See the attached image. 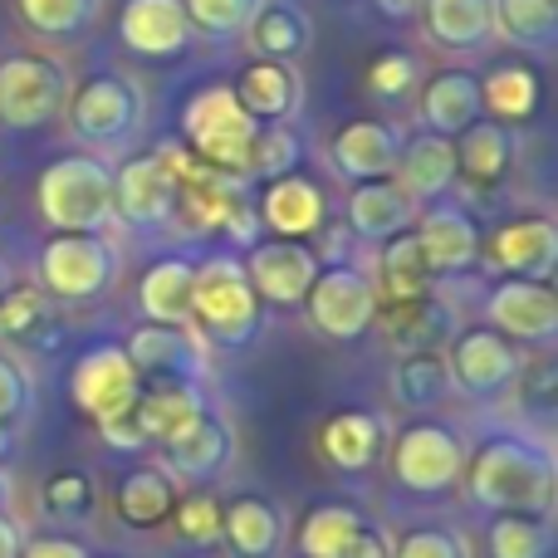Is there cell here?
Returning <instances> with one entry per match:
<instances>
[{"mask_svg":"<svg viewBox=\"0 0 558 558\" xmlns=\"http://www.w3.org/2000/svg\"><path fill=\"white\" fill-rule=\"evenodd\" d=\"M39 505H45L54 520H84V514L94 510V475L74 471V465L45 475V485H39Z\"/></svg>","mask_w":558,"mask_h":558,"instance_id":"7bdbcfd3","label":"cell"},{"mask_svg":"<svg viewBox=\"0 0 558 558\" xmlns=\"http://www.w3.org/2000/svg\"><path fill=\"white\" fill-rule=\"evenodd\" d=\"M118 275V251L104 235H78L59 231L39 251V289L54 304H88L98 299Z\"/></svg>","mask_w":558,"mask_h":558,"instance_id":"5b68a950","label":"cell"},{"mask_svg":"<svg viewBox=\"0 0 558 558\" xmlns=\"http://www.w3.org/2000/svg\"><path fill=\"white\" fill-rule=\"evenodd\" d=\"M495 29L520 49H549L558 29V0H490Z\"/></svg>","mask_w":558,"mask_h":558,"instance_id":"ab89813d","label":"cell"},{"mask_svg":"<svg viewBox=\"0 0 558 558\" xmlns=\"http://www.w3.org/2000/svg\"><path fill=\"white\" fill-rule=\"evenodd\" d=\"M0 338L15 348H29V353L59 348L54 299L39 284H5V294H0Z\"/></svg>","mask_w":558,"mask_h":558,"instance_id":"484cf974","label":"cell"},{"mask_svg":"<svg viewBox=\"0 0 558 558\" xmlns=\"http://www.w3.org/2000/svg\"><path fill=\"white\" fill-rule=\"evenodd\" d=\"M294 549L304 558H387L392 544H387L383 524H373L363 510L343 500H324L299 520Z\"/></svg>","mask_w":558,"mask_h":558,"instance_id":"30bf717a","label":"cell"},{"mask_svg":"<svg viewBox=\"0 0 558 558\" xmlns=\"http://www.w3.org/2000/svg\"><path fill=\"white\" fill-rule=\"evenodd\" d=\"M29 407V383L5 353H0V422H20Z\"/></svg>","mask_w":558,"mask_h":558,"instance_id":"f907efd6","label":"cell"},{"mask_svg":"<svg viewBox=\"0 0 558 558\" xmlns=\"http://www.w3.org/2000/svg\"><path fill=\"white\" fill-rule=\"evenodd\" d=\"M221 539L235 558H270L284 544V520L265 495H235L221 514Z\"/></svg>","mask_w":558,"mask_h":558,"instance_id":"836d02e7","label":"cell"},{"mask_svg":"<svg viewBox=\"0 0 558 558\" xmlns=\"http://www.w3.org/2000/svg\"><path fill=\"white\" fill-rule=\"evenodd\" d=\"M260 133L251 113L241 108L231 84H206L186 98L182 108V137L206 167L226 177H251V143Z\"/></svg>","mask_w":558,"mask_h":558,"instance_id":"3957f363","label":"cell"},{"mask_svg":"<svg viewBox=\"0 0 558 558\" xmlns=\"http://www.w3.org/2000/svg\"><path fill=\"white\" fill-rule=\"evenodd\" d=\"M98 426V436H104V446L108 451H123V456H137V451H147V432H143V422H137V402L133 407H123V412H113V416H104V422H94Z\"/></svg>","mask_w":558,"mask_h":558,"instance_id":"681fc988","label":"cell"},{"mask_svg":"<svg viewBox=\"0 0 558 558\" xmlns=\"http://www.w3.org/2000/svg\"><path fill=\"white\" fill-rule=\"evenodd\" d=\"M202 412H206V397L186 377H157L153 387L137 392V422H143L153 446H167L172 436H182Z\"/></svg>","mask_w":558,"mask_h":558,"instance_id":"4316f807","label":"cell"},{"mask_svg":"<svg viewBox=\"0 0 558 558\" xmlns=\"http://www.w3.org/2000/svg\"><path fill=\"white\" fill-rule=\"evenodd\" d=\"M318 255L304 241H255L251 260H245V279H251L255 299L275 308H294L304 304L308 284L318 279Z\"/></svg>","mask_w":558,"mask_h":558,"instance_id":"4fadbf2b","label":"cell"},{"mask_svg":"<svg viewBox=\"0 0 558 558\" xmlns=\"http://www.w3.org/2000/svg\"><path fill=\"white\" fill-rule=\"evenodd\" d=\"M373 5H383L387 15H407V10H412L416 0H373Z\"/></svg>","mask_w":558,"mask_h":558,"instance_id":"11a10c76","label":"cell"},{"mask_svg":"<svg viewBox=\"0 0 558 558\" xmlns=\"http://www.w3.org/2000/svg\"><path fill=\"white\" fill-rule=\"evenodd\" d=\"M554 530L544 514H495L490 524V558H549Z\"/></svg>","mask_w":558,"mask_h":558,"instance_id":"60d3db41","label":"cell"},{"mask_svg":"<svg viewBox=\"0 0 558 558\" xmlns=\"http://www.w3.org/2000/svg\"><path fill=\"white\" fill-rule=\"evenodd\" d=\"M245 29H251L255 54L279 59V64H294V59L308 49V39H314V20H308L299 5H289V0H265Z\"/></svg>","mask_w":558,"mask_h":558,"instance_id":"f35d334b","label":"cell"},{"mask_svg":"<svg viewBox=\"0 0 558 558\" xmlns=\"http://www.w3.org/2000/svg\"><path fill=\"white\" fill-rule=\"evenodd\" d=\"M299 157H304V143H299L294 128L260 123V133H255V143H251V177H265V182L289 177L299 167Z\"/></svg>","mask_w":558,"mask_h":558,"instance_id":"b9f144b4","label":"cell"},{"mask_svg":"<svg viewBox=\"0 0 558 558\" xmlns=\"http://www.w3.org/2000/svg\"><path fill=\"white\" fill-rule=\"evenodd\" d=\"M412 235L422 245L432 275H465L481 265V231H475L471 211L456 202H426L422 216H412Z\"/></svg>","mask_w":558,"mask_h":558,"instance_id":"2e32d148","label":"cell"},{"mask_svg":"<svg viewBox=\"0 0 558 558\" xmlns=\"http://www.w3.org/2000/svg\"><path fill=\"white\" fill-rule=\"evenodd\" d=\"M260 5L265 0H182L192 29H206V35H241Z\"/></svg>","mask_w":558,"mask_h":558,"instance_id":"bcb514c9","label":"cell"},{"mask_svg":"<svg viewBox=\"0 0 558 558\" xmlns=\"http://www.w3.org/2000/svg\"><path fill=\"white\" fill-rule=\"evenodd\" d=\"M231 88L255 123H289L299 98H304L294 64H279V59H251Z\"/></svg>","mask_w":558,"mask_h":558,"instance_id":"d4e9b609","label":"cell"},{"mask_svg":"<svg viewBox=\"0 0 558 558\" xmlns=\"http://www.w3.org/2000/svg\"><path fill=\"white\" fill-rule=\"evenodd\" d=\"M422 118H426V133L461 137L471 123H481V78L461 74V69L436 74L422 88Z\"/></svg>","mask_w":558,"mask_h":558,"instance_id":"1f68e13d","label":"cell"},{"mask_svg":"<svg viewBox=\"0 0 558 558\" xmlns=\"http://www.w3.org/2000/svg\"><path fill=\"white\" fill-rule=\"evenodd\" d=\"M544 104V84L530 64L510 59V64H495L481 84V113H490V123H530Z\"/></svg>","mask_w":558,"mask_h":558,"instance_id":"d590c367","label":"cell"},{"mask_svg":"<svg viewBox=\"0 0 558 558\" xmlns=\"http://www.w3.org/2000/svg\"><path fill=\"white\" fill-rule=\"evenodd\" d=\"M446 367H451V387H461V392L500 397L505 387H514V377H520L524 353L505 333H495L490 324H481V328H461V333L451 338Z\"/></svg>","mask_w":558,"mask_h":558,"instance_id":"8fae6325","label":"cell"},{"mask_svg":"<svg viewBox=\"0 0 558 558\" xmlns=\"http://www.w3.org/2000/svg\"><path fill=\"white\" fill-rule=\"evenodd\" d=\"M5 284H10V279H5V270H0V294H5Z\"/></svg>","mask_w":558,"mask_h":558,"instance_id":"680465c9","label":"cell"},{"mask_svg":"<svg viewBox=\"0 0 558 558\" xmlns=\"http://www.w3.org/2000/svg\"><path fill=\"white\" fill-rule=\"evenodd\" d=\"M387 392L397 407L407 412H432L446 402L451 392V367H446L441 348H426V353H397V367L387 377Z\"/></svg>","mask_w":558,"mask_h":558,"instance_id":"8d00e7d4","label":"cell"},{"mask_svg":"<svg viewBox=\"0 0 558 558\" xmlns=\"http://www.w3.org/2000/svg\"><path fill=\"white\" fill-rule=\"evenodd\" d=\"M426 35L441 49H481L495 35L490 0H426L422 5Z\"/></svg>","mask_w":558,"mask_h":558,"instance_id":"74e56055","label":"cell"},{"mask_svg":"<svg viewBox=\"0 0 558 558\" xmlns=\"http://www.w3.org/2000/svg\"><path fill=\"white\" fill-rule=\"evenodd\" d=\"M35 202H39V216L54 231L98 235L113 221V172L94 153L54 157L35 182Z\"/></svg>","mask_w":558,"mask_h":558,"instance_id":"7a4b0ae2","label":"cell"},{"mask_svg":"<svg viewBox=\"0 0 558 558\" xmlns=\"http://www.w3.org/2000/svg\"><path fill=\"white\" fill-rule=\"evenodd\" d=\"M137 392H143V377L128 363L123 343H94L69 367V397H74V407L88 422H104V416L133 407Z\"/></svg>","mask_w":558,"mask_h":558,"instance_id":"9c48e42d","label":"cell"},{"mask_svg":"<svg viewBox=\"0 0 558 558\" xmlns=\"http://www.w3.org/2000/svg\"><path fill=\"white\" fill-rule=\"evenodd\" d=\"M221 231H226V235H231V241H235V245H255V241H260V216H255V206H251V202H245V196H241V202H235V206H231V211H226Z\"/></svg>","mask_w":558,"mask_h":558,"instance_id":"f5cc1de1","label":"cell"},{"mask_svg":"<svg viewBox=\"0 0 558 558\" xmlns=\"http://www.w3.org/2000/svg\"><path fill=\"white\" fill-rule=\"evenodd\" d=\"M162 451H167V465H162V471L172 475V481L202 485V481H216V475L231 465L235 436H231V426H226V416H216L211 407H206V412L196 416V422L186 426L182 436H172Z\"/></svg>","mask_w":558,"mask_h":558,"instance_id":"44dd1931","label":"cell"},{"mask_svg":"<svg viewBox=\"0 0 558 558\" xmlns=\"http://www.w3.org/2000/svg\"><path fill=\"white\" fill-rule=\"evenodd\" d=\"M465 441L446 422H412L392 441V481L412 495H441L461 481Z\"/></svg>","mask_w":558,"mask_h":558,"instance_id":"52a82bcc","label":"cell"},{"mask_svg":"<svg viewBox=\"0 0 558 558\" xmlns=\"http://www.w3.org/2000/svg\"><path fill=\"white\" fill-rule=\"evenodd\" d=\"M383 324L387 343L397 353H426V348H446V338L456 333V318L446 304H436L432 294L426 299H407V304H377V318Z\"/></svg>","mask_w":558,"mask_h":558,"instance_id":"f546056e","label":"cell"},{"mask_svg":"<svg viewBox=\"0 0 558 558\" xmlns=\"http://www.w3.org/2000/svg\"><path fill=\"white\" fill-rule=\"evenodd\" d=\"M113 216L133 231H167L177 216V186L153 153L128 157L113 172Z\"/></svg>","mask_w":558,"mask_h":558,"instance_id":"9a60e30c","label":"cell"},{"mask_svg":"<svg viewBox=\"0 0 558 558\" xmlns=\"http://www.w3.org/2000/svg\"><path fill=\"white\" fill-rule=\"evenodd\" d=\"M20 20L39 35H78L94 20L98 0H15Z\"/></svg>","mask_w":558,"mask_h":558,"instance_id":"ee69618b","label":"cell"},{"mask_svg":"<svg viewBox=\"0 0 558 558\" xmlns=\"http://www.w3.org/2000/svg\"><path fill=\"white\" fill-rule=\"evenodd\" d=\"M5 451H10V422H0V461H5Z\"/></svg>","mask_w":558,"mask_h":558,"instance_id":"6f0895ef","label":"cell"},{"mask_svg":"<svg viewBox=\"0 0 558 558\" xmlns=\"http://www.w3.org/2000/svg\"><path fill=\"white\" fill-rule=\"evenodd\" d=\"M481 255H490L495 270L510 279H549L558 260V231L549 216H520V221H505L490 245H481Z\"/></svg>","mask_w":558,"mask_h":558,"instance_id":"d6986e66","label":"cell"},{"mask_svg":"<svg viewBox=\"0 0 558 558\" xmlns=\"http://www.w3.org/2000/svg\"><path fill=\"white\" fill-rule=\"evenodd\" d=\"M192 284H196V265L182 255L147 265V275L137 279V308L147 314V324H167V328H186L192 324Z\"/></svg>","mask_w":558,"mask_h":558,"instance_id":"4dcf8cb0","label":"cell"},{"mask_svg":"<svg viewBox=\"0 0 558 558\" xmlns=\"http://www.w3.org/2000/svg\"><path fill=\"white\" fill-rule=\"evenodd\" d=\"M69 104V69L49 54H5L0 59V123L45 128Z\"/></svg>","mask_w":558,"mask_h":558,"instance_id":"8992f818","label":"cell"},{"mask_svg":"<svg viewBox=\"0 0 558 558\" xmlns=\"http://www.w3.org/2000/svg\"><path fill=\"white\" fill-rule=\"evenodd\" d=\"M397 153H402V137L392 133L377 118H353V123L338 128L333 137V167L348 182H377V177H392Z\"/></svg>","mask_w":558,"mask_h":558,"instance_id":"7402d4cb","label":"cell"},{"mask_svg":"<svg viewBox=\"0 0 558 558\" xmlns=\"http://www.w3.org/2000/svg\"><path fill=\"white\" fill-rule=\"evenodd\" d=\"M177 481L162 465H133L128 475H118L113 485V514L128 530H157V524L172 520L177 510Z\"/></svg>","mask_w":558,"mask_h":558,"instance_id":"83f0119b","label":"cell"},{"mask_svg":"<svg viewBox=\"0 0 558 558\" xmlns=\"http://www.w3.org/2000/svg\"><path fill=\"white\" fill-rule=\"evenodd\" d=\"M192 328L206 343H221V348H241L260 333V299H255L241 260L211 255V260L196 265Z\"/></svg>","mask_w":558,"mask_h":558,"instance_id":"277c9868","label":"cell"},{"mask_svg":"<svg viewBox=\"0 0 558 558\" xmlns=\"http://www.w3.org/2000/svg\"><path fill=\"white\" fill-rule=\"evenodd\" d=\"M465 495L490 514H544L554 500V461L520 436H490L465 456Z\"/></svg>","mask_w":558,"mask_h":558,"instance_id":"6da1fadb","label":"cell"},{"mask_svg":"<svg viewBox=\"0 0 558 558\" xmlns=\"http://www.w3.org/2000/svg\"><path fill=\"white\" fill-rule=\"evenodd\" d=\"M318 451L333 471L357 475V471H373L377 456L387 451V426L383 416L373 412H333L324 426H318Z\"/></svg>","mask_w":558,"mask_h":558,"instance_id":"cb8c5ba5","label":"cell"},{"mask_svg":"<svg viewBox=\"0 0 558 558\" xmlns=\"http://www.w3.org/2000/svg\"><path fill=\"white\" fill-rule=\"evenodd\" d=\"M192 20L182 0H128L118 15V39L143 59H172L192 45Z\"/></svg>","mask_w":558,"mask_h":558,"instance_id":"ffe728a7","label":"cell"},{"mask_svg":"<svg viewBox=\"0 0 558 558\" xmlns=\"http://www.w3.org/2000/svg\"><path fill=\"white\" fill-rule=\"evenodd\" d=\"M5 505H10V475L0 471V514H5Z\"/></svg>","mask_w":558,"mask_h":558,"instance_id":"9f6ffc18","label":"cell"},{"mask_svg":"<svg viewBox=\"0 0 558 558\" xmlns=\"http://www.w3.org/2000/svg\"><path fill=\"white\" fill-rule=\"evenodd\" d=\"M304 314L324 338L353 343L377 318V289H373V279L363 270H353V265H328V270H318V279L308 284Z\"/></svg>","mask_w":558,"mask_h":558,"instance_id":"ba28073f","label":"cell"},{"mask_svg":"<svg viewBox=\"0 0 558 558\" xmlns=\"http://www.w3.org/2000/svg\"><path fill=\"white\" fill-rule=\"evenodd\" d=\"M123 353L137 367V377H153V383L157 377H186V383H196L206 373V338L192 324L186 328L143 324V328H133Z\"/></svg>","mask_w":558,"mask_h":558,"instance_id":"e0dca14e","label":"cell"},{"mask_svg":"<svg viewBox=\"0 0 558 558\" xmlns=\"http://www.w3.org/2000/svg\"><path fill=\"white\" fill-rule=\"evenodd\" d=\"M412 216L416 202L392 182V177H377V182H357L353 196H348V231L357 241H392V235L412 231Z\"/></svg>","mask_w":558,"mask_h":558,"instance_id":"603a6c76","label":"cell"},{"mask_svg":"<svg viewBox=\"0 0 558 558\" xmlns=\"http://www.w3.org/2000/svg\"><path fill=\"white\" fill-rule=\"evenodd\" d=\"M255 216H260L265 231H275V241H308V235L324 231L328 202H324V192H318V182L289 172V177L265 182Z\"/></svg>","mask_w":558,"mask_h":558,"instance_id":"ac0fdd59","label":"cell"},{"mask_svg":"<svg viewBox=\"0 0 558 558\" xmlns=\"http://www.w3.org/2000/svg\"><path fill=\"white\" fill-rule=\"evenodd\" d=\"M20 558H88V544L69 539V534H39V539L20 544Z\"/></svg>","mask_w":558,"mask_h":558,"instance_id":"816d5d0a","label":"cell"},{"mask_svg":"<svg viewBox=\"0 0 558 558\" xmlns=\"http://www.w3.org/2000/svg\"><path fill=\"white\" fill-rule=\"evenodd\" d=\"M416 84V59L407 49H383V54L367 64V88L377 98H402Z\"/></svg>","mask_w":558,"mask_h":558,"instance_id":"7dc6e473","label":"cell"},{"mask_svg":"<svg viewBox=\"0 0 558 558\" xmlns=\"http://www.w3.org/2000/svg\"><path fill=\"white\" fill-rule=\"evenodd\" d=\"M485 318L510 343H549L558 328V299L549 279H500L485 299Z\"/></svg>","mask_w":558,"mask_h":558,"instance_id":"5bb4252c","label":"cell"},{"mask_svg":"<svg viewBox=\"0 0 558 558\" xmlns=\"http://www.w3.org/2000/svg\"><path fill=\"white\" fill-rule=\"evenodd\" d=\"M64 113L84 143H94V147L123 143V137L143 123V94H137L128 78L104 74V78H88L78 94H69Z\"/></svg>","mask_w":558,"mask_h":558,"instance_id":"7c38bea8","label":"cell"},{"mask_svg":"<svg viewBox=\"0 0 558 558\" xmlns=\"http://www.w3.org/2000/svg\"><path fill=\"white\" fill-rule=\"evenodd\" d=\"M387 558H471V549H465V539L456 530H436L432 524V530H407Z\"/></svg>","mask_w":558,"mask_h":558,"instance_id":"c3c4849f","label":"cell"},{"mask_svg":"<svg viewBox=\"0 0 558 558\" xmlns=\"http://www.w3.org/2000/svg\"><path fill=\"white\" fill-rule=\"evenodd\" d=\"M20 530H15V520L10 514H0V558H20Z\"/></svg>","mask_w":558,"mask_h":558,"instance_id":"db71d44e","label":"cell"},{"mask_svg":"<svg viewBox=\"0 0 558 558\" xmlns=\"http://www.w3.org/2000/svg\"><path fill=\"white\" fill-rule=\"evenodd\" d=\"M451 143H456V177H465L471 186H500L505 177H510L514 137L505 133L500 123L481 118V123H471L461 137H451Z\"/></svg>","mask_w":558,"mask_h":558,"instance_id":"e575fe53","label":"cell"},{"mask_svg":"<svg viewBox=\"0 0 558 558\" xmlns=\"http://www.w3.org/2000/svg\"><path fill=\"white\" fill-rule=\"evenodd\" d=\"M397 186L412 202H441L456 182V143L441 133H422L397 153Z\"/></svg>","mask_w":558,"mask_h":558,"instance_id":"f1b7e54d","label":"cell"},{"mask_svg":"<svg viewBox=\"0 0 558 558\" xmlns=\"http://www.w3.org/2000/svg\"><path fill=\"white\" fill-rule=\"evenodd\" d=\"M436 284L432 265H426L422 245H416L412 231L392 235V241H383V255H377V304H407V299H426Z\"/></svg>","mask_w":558,"mask_h":558,"instance_id":"d6a6232c","label":"cell"},{"mask_svg":"<svg viewBox=\"0 0 558 558\" xmlns=\"http://www.w3.org/2000/svg\"><path fill=\"white\" fill-rule=\"evenodd\" d=\"M221 514L226 505L211 490H196V495H177L172 524L186 544H221Z\"/></svg>","mask_w":558,"mask_h":558,"instance_id":"f6af8a7d","label":"cell"}]
</instances>
